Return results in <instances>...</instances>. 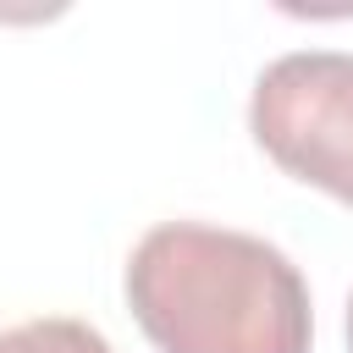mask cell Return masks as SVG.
Returning <instances> with one entry per match:
<instances>
[{
    "mask_svg": "<svg viewBox=\"0 0 353 353\" xmlns=\"http://www.w3.org/2000/svg\"><path fill=\"white\" fill-rule=\"evenodd\" d=\"M127 303L160 353H309L298 265L248 232L165 221L127 259Z\"/></svg>",
    "mask_w": 353,
    "mask_h": 353,
    "instance_id": "obj_1",
    "label": "cell"
},
{
    "mask_svg": "<svg viewBox=\"0 0 353 353\" xmlns=\"http://www.w3.org/2000/svg\"><path fill=\"white\" fill-rule=\"evenodd\" d=\"M248 127L287 176L353 204V55H276L254 83Z\"/></svg>",
    "mask_w": 353,
    "mask_h": 353,
    "instance_id": "obj_2",
    "label": "cell"
},
{
    "mask_svg": "<svg viewBox=\"0 0 353 353\" xmlns=\"http://www.w3.org/2000/svg\"><path fill=\"white\" fill-rule=\"evenodd\" d=\"M0 353H116V347L88 320L44 314V320H22V325L0 331Z\"/></svg>",
    "mask_w": 353,
    "mask_h": 353,
    "instance_id": "obj_3",
    "label": "cell"
},
{
    "mask_svg": "<svg viewBox=\"0 0 353 353\" xmlns=\"http://www.w3.org/2000/svg\"><path fill=\"white\" fill-rule=\"evenodd\" d=\"M347 353H353V298H347Z\"/></svg>",
    "mask_w": 353,
    "mask_h": 353,
    "instance_id": "obj_4",
    "label": "cell"
}]
</instances>
